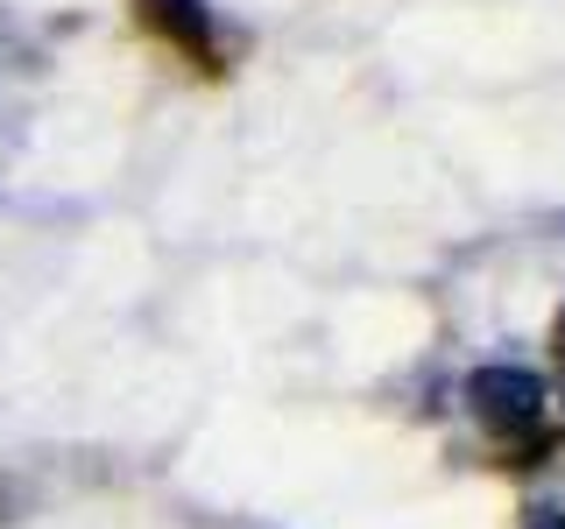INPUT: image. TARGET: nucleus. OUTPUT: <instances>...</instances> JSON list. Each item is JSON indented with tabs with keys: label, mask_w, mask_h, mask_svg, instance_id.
<instances>
[{
	"label": "nucleus",
	"mask_w": 565,
	"mask_h": 529,
	"mask_svg": "<svg viewBox=\"0 0 565 529\" xmlns=\"http://www.w3.org/2000/svg\"><path fill=\"white\" fill-rule=\"evenodd\" d=\"M141 14H149V29H163L170 43H184L191 57H212V14H205V0H141Z\"/></svg>",
	"instance_id": "nucleus-2"
},
{
	"label": "nucleus",
	"mask_w": 565,
	"mask_h": 529,
	"mask_svg": "<svg viewBox=\"0 0 565 529\" xmlns=\"http://www.w3.org/2000/svg\"><path fill=\"white\" fill-rule=\"evenodd\" d=\"M530 529H565V508H537V516H530Z\"/></svg>",
	"instance_id": "nucleus-3"
},
{
	"label": "nucleus",
	"mask_w": 565,
	"mask_h": 529,
	"mask_svg": "<svg viewBox=\"0 0 565 529\" xmlns=\"http://www.w3.org/2000/svg\"><path fill=\"white\" fill-rule=\"evenodd\" d=\"M558 353H565V317H558Z\"/></svg>",
	"instance_id": "nucleus-4"
},
{
	"label": "nucleus",
	"mask_w": 565,
	"mask_h": 529,
	"mask_svg": "<svg viewBox=\"0 0 565 529\" xmlns=\"http://www.w3.org/2000/svg\"><path fill=\"white\" fill-rule=\"evenodd\" d=\"M467 402L494 438H516L544 417V381L530 375V367H481V375L467 381Z\"/></svg>",
	"instance_id": "nucleus-1"
}]
</instances>
